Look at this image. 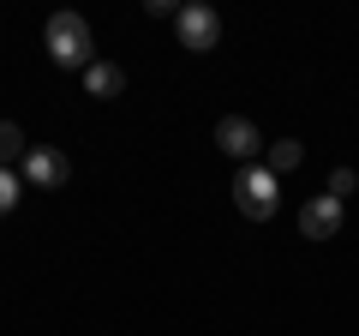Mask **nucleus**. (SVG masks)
I'll list each match as a JSON object with an SVG mask.
<instances>
[{"label":"nucleus","mask_w":359,"mask_h":336,"mask_svg":"<svg viewBox=\"0 0 359 336\" xmlns=\"http://www.w3.org/2000/svg\"><path fill=\"white\" fill-rule=\"evenodd\" d=\"M13 205H18V174L0 168V217H13Z\"/></svg>","instance_id":"11"},{"label":"nucleus","mask_w":359,"mask_h":336,"mask_svg":"<svg viewBox=\"0 0 359 336\" xmlns=\"http://www.w3.org/2000/svg\"><path fill=\"white\" fill-rule=\"evenodd\" d=\"M299 156H306V144H299V138L269 144V174H287V168H299Z\"/></svg>","instance_id":"9"},{"label":"nucleus","mask_w":359,"mask_h":336,"mask_svg":"<svg viewBox=\"0 0 359 336\" xmlns=\"http://www.w3.org/2000/svg\"><path fill=\"white\" fill-rule=\"evenodd\" d=\"M48 54L66 72H90L96 66V37H90V25L78 13H54L48 18Z\"/></svg>","instance_id":"1"},{"label":"nucleus","mask_w":359,"mask_h":336,"mask_svg":"<svg viewBox=\"0 0 359 336\" xmlns=\"http://www.w3.org/2000/svg\"><path fill=\"white\" fill-rule=\"evenodd\" d=\"M233 205H240V217H252V222H269V217H276L282 186H276L269 162H245L240 174H233Z\"/></svg>","instance_id":"2"},{"label":"nucleus","mask_w":359,"mask_h":336,"mask_svg":"<svg viewBox=\"0 0 359 336\" xmlns=\"http://www.w3.org/2000/svg\"><path fill=\"white\" fill-rule=\"evenodd\" d=\"M174 25H180V49H192V54H210V49L222 42V18L210 13L204 0L180 6V13H174Z\"/></svg>","instance_id":"3"},{"label":"nucleus","mask_w":359,"mask_h":336,"mask_svg":"<svg viewBox=\"0 0 359 336\" xmlns=\"http://www.w3.org/2000/svg\"><path fill=\"white\" fill-rule=\"evenodd\" d=\"M84 84H90V96H102V103H114V96L126 91V72H120L114 60H96V66L84 72Z\"/></svg>","instance_id":"7"},{"label":"nucleus","mask_w":359,"mask_h":336,"mask_svg":"<svg viewBox=\"0 0 359 336\" xmlns=\"http://www.w3.org/2000/svg\"><path fill=\"white\" fill-rule=\"evenodd\" d=\"M341 217H347L341 198L318 193V198H306V205H299V234H306V240H335V234H341Z\"/></svg>","instance_id":"4"},{"label":"nucleus","mask_w":359,"mask_h":336,"mask_svg":"<svg viewBox=\"0 0 359 336\" xmlns=\"http://www.w3.org/2000/svg\"><path fill=\"white\" fill-rule=\"evenodd\" d=\"M25 156H30L25 132H18L13 120H0V168H13V162H25Z\"/></svg>","instance_id":"8"},{"label":"nucleus","mask_w":359,"mask_h":336,"mask_svg":"<svg viewBox=\"0 0 359 336\" xmlns=\"http://www.w3.org/2000/svg\"><path fill=\"white\" fill-rule=\"evenodd\" d=\"M66 174H72V162L54 144H30V156H25V181L30 186H66Z\"/></svg>","instance_id":"6"},{"label":"nucleus","mask_w":359,"mask_h":336,"mask_svg":"<svg viewBox=\"0 0 359 336\" xmlns=\"http://www.w3.org/2000/svg\"><path fill=\"white\" fill-rule=\"evenodd\" d=\"M353 193H359V174H353V168H335V174H330V198H341V205H347Z\"/></svg>","instance_id":"10"},{"label":"nucleus","mask_w":359,"mask_h":336,"mask_svg":"<svg viewBox=\"0 0 359 336\" xmlns=\"http://www.w3.org/2000/svg\"><path fill=\"white\" fill-rule=\"evenodd\" d=\"M216 144H222L228 156H240V168L257 162V150H264V138H257V127H252L245 115H222V120H216Z\"/></svg>","instance_id":"5"}]
</instances>
